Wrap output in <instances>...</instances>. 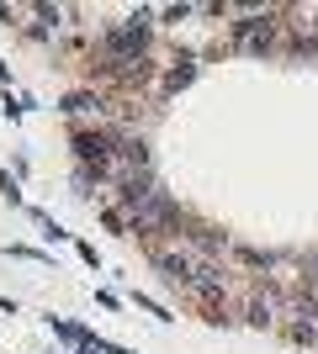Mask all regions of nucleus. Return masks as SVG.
I'll list each match as a JSON object with an SVG mask.
<instances>
[{
	"label": "nucleus",
	"instance_id": "f03ea898",
	"mask_svg": "<svg viewBox=\"0 0 318 354\" xmlns=\"http://www.w3.org/2000/svg\"><path fill=\"white\" fill-rule=\"evenodd\" d=\"M159 270H165L170 281H181V286H197V275H202V265H191L186 254H159Z\"/></svg>",
	"mask_w": 318,
	"mask_h": 354
},
{
	"label": "nucleus",
	"instance_id": "f257e3e1",
	"mask_svg": "<svg viewBox=\"0 0 318 354\" xmlns=\"http://www.w3.org/2000/svg\"><path fill=\"white\" fill-rule=\"evenodd\" d=\"M149 16L138 11L127 27H117V32H106V53L112 59H122V64H138V53H143V43H149V27H143Z\"/></svg>",
	"mask_w": 318,
	"mask_h": 354
}]
</instances>
